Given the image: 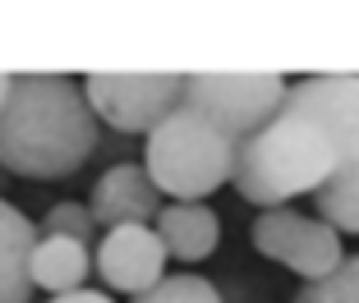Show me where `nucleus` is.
I'll list each match as a JSON object with an SVG mask.
<instances>
[{
    "label": "nucleus",
    "mask_w": 359,
    "mask_h": 303,
    "mask_svg": "<svg viewBox=\"0 0 359 303\" xmlns=\"http://www.w3.org/2000/svg\"><path fill=\"white\" fill-rule=\"evenodd\" d=\"M152 234L161 239L166 258L203 262L222 244V220L208 202H161V211L152 216Z\"/></svg>",
    "instance_id": "9d476101"
},
{
    "label": "nucleus",
    "mask_w": 359,
    "mask_h": 303,
    "mask_svg": "<svg viewBox=\"0 0 359 303\" xmlns=\"http://www.w3.org/2000/svg\"><path fill=\"white\" fill-rule=\"evenodd\" d=\"M32 230H37V239H74V244H83V248L97 239V225H93L83 202H51L42 225H32Z\"/></svg>",
    "instance_id": "2eb2a0df"
},
{
    "label": "nucleus",
    "mask_w": 359,
    "mask_h": 303,
    "mask_svg": "<svg viewBox=\"0 0 359 303\" xmlns=\"http://www.w3.org/2000/svg\"><path fill=\"white\" fill-rule=\"evenodd\" d=\"M313 207L327 230L359 234V157L332 166V175L313 188Z\"/></svg>",
    "instance_id": "ddd939ff"
},
{
    "label": "nucleus",
    "mask_w": 359,
    "mask_h": 303,
    "mask_svg": "<svg viewBox=\"0 0 359 303\" xmlns=\"http://www.w3.org/2000/svg\"><path fill=\"white\" fill-rule=\"evenodd\" d=\"M37 244L32 220L14 202L0 198V303H28L32 281H28V253Z\"/></svg>",
    "instance_id": "f8f14e48"
},
{
    "label": "nucleus",
    "mask_w": 359,
    "mask_h": 303,
    "mask_svg": "<svg viewBox=\"0 0 359 303\" xmlns=\"http://www.w3.org/2000/svg\"><path fill=\"white\" fill-rule=\"evenodd\" d=\"M134 303H226L222 290L203 276H161L152 290H143Z\"/></svg>",
    "instance_id": "dca6fc26"
},
{
    "label": "nucleus",
    "mask_w": 359,
    "mask_h": 303,
    "mask_svg": "<svg viewBox=\"0 0 359 303\" xmlns=\"http://www.w3.org/2000/svg\"><path fill=\"white\" fill-rule=\"evenodd\" d=\"M5 92H10V73H0V106H5Z\"/></svg>",
    "instance_id": "a211bd4d"
},
{
    "label": "nucleus",
    "mask_w": 359,
    "mask_h": 303,
    "mask_svg": "<svg viewBox=\"0 0 359 303\" xmlns=\"http://www.w3.org/2000/svg\"><path fill=\"white\" fill-rule=\"evenodd\" d=\"M79 92L93 120H102L106 129L148 138L161 120L180 111L184 73H88Z\"/></svg>",
    "instance_id": "39448f33"
},
{
    "label": "nucleus",
    "mask_w": 359,
    "mask_h": 303,
    "mask_svg": "<svg viewBox=\"0 0 359 303\" xmlns=\"http://www.w3.org/2000/svg\"><path fill=\"white\" fill-rule=\"evenodd\" d=\"M285 115H299L332 143L337 161L359 157V73H313L285 83Z\"/></svg>",
    "instance_id": "0eeeda50"
},
{
    "label": "nucleus",
    "mask_w": 359,
    "mask_h": 303,
    "mask_svg": "<svg viewBox=\"0 0 359 303\" xmlns=\"http://www.w3.org/2000/svg\"><path fill=\"white\" fill-rule=\"evenodd\" d=\"M337 166V152L313 125H304L299 115H276L272 125H263L254 138L231 147V179L235 193L254 207H290V198L313 193Z\"/></svg>",
    "instance_id": "f03ea898"
},
{
    "label": "nucleus",
    "mask_w": 359,
    "mask_h": 303,
    "mask_svg": "<svg viewBox=\"0 0 359 303\" xmlns=\"http://www.w3.org/2000/svg\"><path fill=\"white\" fill-rule=\"evenodd\" d=\"M97 152V120L65 73H10L0 106V170L23 179L79 175Z\"/></svg>",
    "instance_id": "f257e3e1"
},
{
    "label": "nucleus",
    "mask_w": 359,
    "mask_h": 303,
    "mask_svg": "<svg viewBox=\"0 0 359 303\" xmlns=\"http://www.w3.org/2000/svg\"><path fill=\"white\" fill-rule=\"evenodd\" d=\"M143 170L161 198L198 202L231 179V143H226L208 120L180 106L148 134L143 147Z\"/></svg>",
    "instance_id": "7ed1b4c3"
},
{
    "label": "nucleus",
    "mask_w": 359,
    "mask_h": 303,
    "mask_svg": "<svg viewBox=\"0 0 359 303\" xmlns=\"http://www.w3.org/2000/svg\"><path fill=\"white\" fill-rule=\"evenodd\" d=\"M93 267L102 272V281L120 294H143L166 276V248L152 234V225H116L102 234Z\"/></svg>",
    "instance_id": "6e6552de"
},
{
    "label": "nucleus",
    "mask_w": 359,
    "mask_h": 303,
    "mask_svg": "<svg viewBox=\"0 0 359 303\" xmlns=\"http://www.w3.org/2000/svg\"><path fill=\"white\" fill-rule=\"evenodd\" d=\"M88 272H93V253L74 239H37L28 253V281L32 290H46L55 294H69V290H83Z\"/></svg>",
    "instance_id": "9b49d317"
},
{
    "label": "nucleus",
    "mask_w": 359,
    "mask_h": 303,
    "mask_svg": "<svg viewBox=\"0 0 359 303\" xmlns=\"http://www.w3.org/2000/svg\"><path fill=\"white\" fill-rule=\"evenodd\" d=\"M97 230H116V225H152L161 211V193L152 188L148 170L138 161H120V166L102 170L93 184V198L83 202Z\"/></svg>",
    "instance_id": "1a4fd4ad"
},
{
    "label": "nucleus",
    "mask_w": 359,
    "mask_h": 303,
    "mask_svg": "<svg viewBox=\"0 0 359 303\" xmlns=\"http://www.w3.org/2000/svg\"><path fill=\"white\" fill-rule=\"evenodd\" d=\"M295 303H359V253L341 258L323 281L299 285Z\"/></svg>",
    "instance_id": "4468645a"
},
{
    "label": "nucleus",
    "mask_w": 359,
    "mask_h": 303,
    "mask_svg": "<svg viewBox=\"0 0 359 303\" xmlns=\"http://www.w3.org/2000/svg\"><path fill=\"white\" fill-rule=\"evenodd\" d=\"M254 248L263 258L290 267L295 276L309 281H323V276L337 267L346 253H341V234L327 230L318 216H304L295 207H272V211H258L254 220Z\"/></svg>",
    "instance_id": "423d86ee"
},
{
    "label": "nucleus",
    "mask_w": 359,
    "mask_h": 303,
    "mask_svg": "<svg viewBox=\"0 0 359 303\" xmlns=\"http://www.w3.org/2000/svg\"><path fill=\"white\" fill-rule=\"evenodd\" d=\"M285 78L281 73H184L180 106L208 120L226 143H244L281 115Z\"/></svg>",
    "instance_id": "20e7f679"
},
{
    "label": "nucleus",
    "mask_w": 359,
    "mask_h": 303,
    "mask_svg": "<svg viewBox=\"0 0 359 303\" xmlns=\"http://www.w3.org/2000/svg\"><path fill=\"white\" fill-rule=\"evenodd\" d=\"M51 303H116V299H106V294L102 290H88V285H83V290H69V294H55V299Z\"/></svg>",
    "instance_id": "f3484780"
}]
</instances>
